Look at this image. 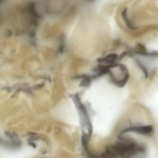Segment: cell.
<instances>
[{
    "label": "cell",
    "instance_id": "obj_1",
    "mask_svg": "<svg viewBox=\"0 0 158 158\" xmlns=\"http://www.w3.org/2000/svg\"><path fill=\"white\" fill-rule=\"evenodd\" d=\"M141 145L130 140H123L109 147L102 158H130L144 151Z\"/></svg>",
    "mask_w": 158,
    "mask_h": 158
},
{
    "label": "cell",
    "instance_id": "obj_2",
    "mask_svg": "<svg viewBox=\"0 0 158 158\" xmlns=\"http://www.w3.org/2000/svg\"><path fill=\"white\" fill-rule=\"evenodd\" d=\"M153 131V128L151 125L138 126L128 128L123 131L122 133L125 132H135L141 135H149Z\"/></svg>",
    "mask_w": 158,
    "mask_h": 158
}]
</instances>
